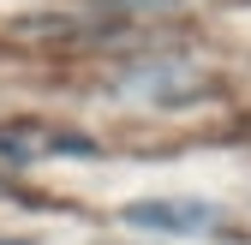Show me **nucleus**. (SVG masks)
<instances>
[{"label":"nucleus","mask_w":251,"mask_h":245,"mask_svg":"<svg viewBox=\"0 0 251 245\" xmlns=\"http://www.w3.org/2000/svg\"><path fill=\"white\" fill-rule=\"evenodd\" d=\"M120 227H138L155 239H209L227 227V209L209 197H192V192H155V197L120 203Z\"/></svg>","instance_id":"f257e3e1"},{"label":"nucleus","mask_w":251,"mask_h":245,"mask_svg":"<svg viewBox=\"0 0 251 245\" xmlns=\"http://www.w3.org/2000/svg\"><path fill=\"white\" fill-rule=\"evenodd\" d=\"M90 138L78 132H60V126H0V156H12V162H48V156H90Z\"/></svg>","instance_id":"f03ea898"}]
</instances>
